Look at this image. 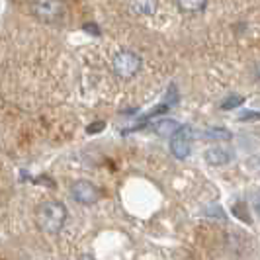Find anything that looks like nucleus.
<instances>
[{"label":"nucleus","mask_w":260,"mask_h":260,"mask_svg":"<svg viewBox=\"0 0 260 260\" xmlns=\"http://www.w3.org/2000/svg\"><path fill=\"white\" fill-rule=\"evenodd\" d=\"M67 217H69V209L63 202H57V200H45L36 209L38 227L45 233H59L65 227Z\"/></svg>","instance_id":"nucleus-1"},{"label":"nucleus","mask_w":260,"mask_h":260,"mask_svg":"<svg viewBox=\"0 0 260 260\" xmlns=\"http://www.w3.org/2000/svg\"><path fill=\"white\" fill-rule=\"evenodd\" d=\"M31 14L43 24H59L65 18L63 0H31Z\"/></svg>","instance_id":"nucleus-2"},{"label":"nucleus","mask_w":260,"mask_h":260,"mask_svg":"<svg viewBox=\"0 0 260 260\" xmlns=\"http://www.w3.org/2000/svg\"><path fill=\"white\" fill-rule=\"evenodd\" d=\"M112 69L119 78H133L141 69V57L135 51L121 49L112 59Z\"/></svg>","instance_id":"nucleus-3"},{"label":"nucleus","mask_w":260,"mask_h":260,"mask_svg":"<svg viewBox=\"0 0 260 260\" xmlns=\"http://www.w3.org/2000/svg\"><path fill=\"white\" fill-rule=\"evenodd\" d=\"M69 194L80 206H92L102 198V190L90 180H77L71 184Z\"/></svg>","instance_id":"nucleus-4"},{"label":"nucleus","mask_w":260,"mask_h":260,"mask_svg":"<svg viewBox=\"0 0 260 260\" xmlns=\"http://www.w3.org/2000/svg\"><path fill=\"white\" fill-rule=\"evenodd\" d=\"M192 127L190 125H182L176 135L170 137V155L178 160H186L190 153H192Z\"/></svg>","instance_id":"nucleus-5"},{"label":"nucleus","mask_w":260,"mask_h":260,"mask_svg":"<svg viewBox=\"0 0 260 260\" xmlns=\"http://www.w3.org/2000/svg\"><path fill=\"white\" fill-rule=\"evenodd\" d=\"M204 158L209 167H225L233 160V153L229 149H223V147H211L206 151Z\"/></svg>","instance_id":"nucleus-6"},{"label":"nucleus","mask_w":260,"mask_h":260,"mask_svg":"<svg viewBox=\"0 0 260 260\" xmlns=\"http://www.w3.org/2000/svg\"><path fill=\"white\" fill-rule=\"evenodd\" d=\"M180 127H182V123L176 119H170V117H162V119L153 123V131L158 137H172L180 131Z\"/></svg>","instance_id":"nucleus-7"},{"label":"nucleus","mask_w":260,"mask_h":260,"mask_svg":"<svg viewBox=\"0 0 260 260\" xmlns=\"http://www.w3.org/2000/svg\"><path fill=\"white\" fill-rule=\"evenodd\" d=\"M129 6L139 16H153L158 10V0H129Z\"/></svg>","instance_id":"nucleus-8"},{"label":"nucleus","mask_w":260,"mask_h":260,"mask_svg":"<svg viewBox=\"0 0 260 260\" xmlns=\"http://www.w3.org/2000/svg\"><path fill=\"white\" fill-rule=\"evenodd\" d=\"M209 0H176L178 10L184 14H200L208 8Z\"/></svg>","instance_id":"nucleus-9"},{"label":"nucleus","mask_w":260,"mask_h":260,"mask_svg":"<svg viewBox=\"0 0 260 260\" xmlns=\"http://www.w3.org/2000/svg\"><path fill=\"white\" fill-rule=\"evenodd\" d=\"M204 137L211 139V141H231L233 139V133L225 127H209L204 131Z\"/></svg>","instance_id":"nucleus-10"},{"label":"nucleus","mask_w":260,"mask_h":260,"mask_svg":"<svg viewBox=\"0 0 260 260\" xmlns=\"http://www.w3.org/2000/svg\"><path fill=\"white\" fill-rule=\"evenodd\" d=\"M241 104H245V96H241V94H231V96H227L221 104H219V108L225 110V112H229V110L239 108Z\"/></svg>","instance_id":"nucleus-11"},{"label":"nucleus","mask_w":260,"mask_h":260,"mask_svg":"<svg viewBox=\"0 0 260 260\" xmlns=\"http://www.w3.org/2000/svg\"><path fill=\"white\" fill-rule=\"evenodd\" d=\"M202 215L213 217V219H225V217H227L219 204H209V206H206V208L202 209Z\"/></svg>","instance_id":"nucleus-12"},{"label":"nucleus","mask_w":260,"mask_h":260,"mask_svg":"<svg viewBox=\"0 0 260 260\" xmlns=\"http://www.w3.org/2000/svg\"><path fill=\"white\" fill-rule=\"evenodd\" d=\"M245 202H237L233 206V215L235 217H239L241 221H245V223H250V215H245L247 213V209H245Z\"/></svg>","instance_id":"nucleus-13"},{"label":"nucleus","mask_w":260,"mask_h":260,"mask_svg":"<svg viewBox=\"0 0 260 260\" xmlns=\"http://www.w3.org/2000/svg\"><path fill=\"white\" fill-rule=\"evenodd\" d=\"M241 121H258L260 119V112H252V110H247V112H243L241 116H239Z\"/></svg>","instance_id":"nucleus-14"},{"label":"nucleus","mask_w":260,"mask_h":260,"mask_svg":"<svg viewBox=\"0 0 260 260\" xmlns=\"http://www.w3.org/2000/svg\"><path fill=\"white\" fill-rule=\"evenodd\" d=\"M106 127L104 121H96V123H90L88 127H86V133H90V135H94V133H100V131Z\"/></svg>","instance_id":"nucleus-15"},{"label":"nucleus","mask_w":260,"mask_h":260,"mask_svg":"<svg viewBox=\"0 0 260 260\" xmlns=\"http://www.w3.org/2000/svg\"><path fill=\"white\" fill-rule=\"evenodd\" d=\"M252 209H254V213L260 217V194H256L252 198Z\"/></svg>","instance_id":"nucleus-16"},{"label":"nucleus","mask_w":260,"mask_h":260,"mask_svg":"<svg viewBox=\"0 0 260 260\" xmlns=\"http://www.w3.org/2000/svg\"><path fill=\"white\" fill-rule=\"evenodd\" d=\"M254 75H256V78L260 80V61L256 63V65H254Z\"/></svg>","instance_id":"nucleus-17"},{"label":"nucleus","mask_w":260,"mask_h":260,"mask_svg":"<svg viewBox=\"0 0 260 260\" xmlns=\"http://www.w3.org/2000/svg\"><path fill=\"white\" fill-rule=\"evenodd\" d=\"M78 260H96V258H94V256H90V254H82Z\"/></svg>","instance_id":"nucleus-18"}]
</instances>
